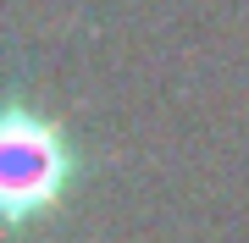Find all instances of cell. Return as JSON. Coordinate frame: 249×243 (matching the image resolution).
<instances>
[{
  "label": "cell",
  "instance_id": "6da1fadb",
  "mask_svg": "<svg viewBox=\"0 0 249 243\" xmlns=\"http://www.w3.org/2000/svg\"><path fill=\"white\" fill-rule=\"evenodd\" d=\"M83 155L72 144V133L50 111L11 99L0 116V216L6 232L22 238L34 227L55 221L67 210V199L78 194Z\"/></svg>",
  "mask_w": 249,
  "mask_h": 243
}]
</instances>
